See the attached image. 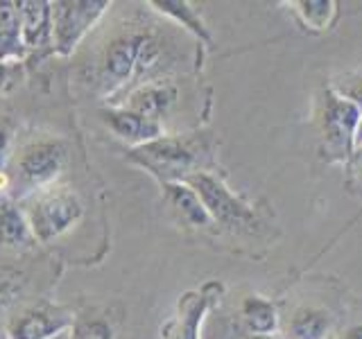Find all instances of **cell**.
I'll use <instances>...</instances> for the list:
<instances>
[{
  "mask_svg": "<svg viewBox=\"0 0 362 339\" xmlns=\"http://www.w3.org/2000/svg\"><path fill=\"white\" fill-rule=\"evenodd\" d=\"M109 7L107 0H59L52 3V45L59 54H71L79 39L95 25Z\"/></svg>",
  "mask_w": 362,
  "mask_h": 339,
  "instance_id": "277c9868",
  "label": "cell"
},
{
  "mask_svg": "<svg viewBox=\"0 0 362 339\" xmlns=\"http://www.w3.org/2000/svg\"><path fill=\"white\" fill-rule=\"evenodd\" d=\"M21 287H23V278L18 271L0 267V312L16 301Z\"/></svg>",
  "mask_w": 362,
  "mask_h": 339,
  "instance_id": "d6986e66",
  "label": "cell"
},
{
  "mask_svg": "<svg viewBox=\"0 0 362 339\" xmlns=\"http://www.w3.org/2000/svg\"><path fill=\"white\" fill-rule=\"evenodd\" d=\"M23 37H21V18L16 3H0V61L7 64L23 54Z\"/></svg>",
  "mask_w": 362,
  "mask_h": 339,
  "instance_id": "5bb4252c",
  "label": "cell"
},
{
  "mask_svg": "<svg viewBox=\"0 0 362 339\" xmlns=\"http://www.w3.org/2000/svg\"><path fill=\"white\" fill-rule=\"evenodd\" d=\"M82 201L68 188H45L34 192L25 218L32 229L34 240L50 242L54 237L64 235L68 229H73V224L82 218Z\"/></svg>",
  "mask_w": 362,
  "mask_h": 339,
  "instance_id": "6da1fadb",
  "label": "cell"
},
{
  "mask_svg": "<svg viewBox=\"0 0 362 339\" xmlns=\"http://www.w3.org/2000/svg\"><path fill=\"white\" fill-rule=\"evenodd\" d=\"M328 331V316L322 310L301 308L290 323V333L294 339H324Z\"/></svg>",
  "mask_w": 362,
  "mask_h": 339,
  "instance_id": "e0dca14e",
  "label": "cell"
},
{
  "mask_svg": "<svg viewBox=\"0 0 362 339\" xmlns=\"http://www.w3.org/2000/svg\"><path fill=\"white\" fill-rule=\"evenodd\" d=\"M66 165V145L57 138H37L21 147L14 158V177L21 188L39 192L50 188Z\"/></svg>",
  "mask_w": 362,
  "mask_h": 339,
  "instance_id": "3957f363",
  "label": "cell"
},
{
  "mask_svg": "<svg viewBox=\"0 0 362 339\" xmlns=\"http://www.w3.org/2000/svg\"><path fill=\"white\" fill-rule=\"evenodd\" d=\"M100 118L113 133L120 136L122 141L136 143V147L145 145V143H152V141L161 138V136H163L161 122L145 118V116H141V113H134L127 107L102 109Z\"/></svg>",
  "mask_w": 362,
  "mask_h": 339,
  "instance_id": "ba28073f",
  "label": "cell"
},
{
  "mask_svg": "<svg viewBox=\"0 0 362 339\" xmlns=\"http://www.w3.org/2000/svg\"><path fill=\"white\" fill-rule=\"evenodd\" d=\"M32 242L28 218L9 199H0V249H23Z\"/></svg>",
  "mask_w": 362,
  "mask_h": 339,
  "instance_id": "7c38bea8",
  "label": "cell"
},
{
  "mask_svg": "<svg viewBox=\"0 0 362 339\" xmlns=\"http://www.w3.org/2000/svg\"><path fill=\"white\" fill-rule=\"evenodd\" d=\"M177 102V86L170 82H147L132 90L127 97V109L150 120H161Z\"/></svg>",
  "mask_w": 362,
  "mask_h": 339,
  "instance_id": "30bf717a",
  "label": "cell"
},
{
  "mask_svg": "<svg viewBox=\"0 0 362 339\" xmlns=\"http://www.w3.org/2000/svg\"><path fill=\"white\" fill-rule=\"evenodd\" d=\"M165 195H168L170 206H173L181 215V220L188 222L190 226H206L211 222L202 199L197 197V192L188 184H184V181L165 184Z\"/></svg>",
  "mask_w": 362,
  "mask_h": 339,
  "instance_id": "4fadbf2b",
  "label": "cell"
},
{
  "mask_svg": "<svg viewBox=\"0 0 362 339\" xmlns=\"http://www.w3.org/2000/svg\"><path fill=\"white\" fill-rule=\"evenodd\" d=\"M141 41L143 34L132 32V34H120V37H116L107 45L105 54H102V71H105L107 79H111L116 86L136 77Z\"/></svg>",
  "mask_w": 362,
  "mask_h": 339,
  "instance_id": "52a82bcc",
  "label": "cell"
},
{
  "mask_svg": "<svg viewBox=\"0 0 362 339\" xmlns=\"http://www.w3.org/2000/svg\"><path fill=\"white\" fill-rule=\"evenodd\" d=\"M184 184H188L197 192V197L202 199L211 220L220 222L224 226H247L254 222V210L247 208L235 195H231V192L222 186L220 179H215L206 172H195V174H190Z\"/></svg>",
  "mask_w": 362,
  "mask_h": 339,
  "instance_id": "5b68a950",
  "label": "cell"
},
{
  "mask_svg": "<svg viewBox=\"0 0 362 339\" xmlns=\"http://www.w3.org/2000/svg\"><path fill=\"white\" fill-rule=\"evenodd\" d=\"M303 18L308 20V25L313 28H326L328 25V16L333 14V3H299Z\"/></svg>",
  "mask_w": 362,
  "mask_h": 339,
  "instance_id": "ffe728a7",
  "label": "cell"
},
{
  "mask_svg": "<svg viewBox=\"0 0 362 339\" xmlns=\"http://www.w3.org/2000/svg\"><path fill=\"white\" fill-rule=\"evenodd\" d=\"M11 133H14V124H11L9 118H0V172L9 158V150H11Z\"/></svg>",
  "mask_w": 362,
  "mask_h": 339,
  "instance_id": "44dd1931",
  "label": "cell"
},
{
  "mask_svg": "<svg viewBox=\"0 0 362 339\" xmlns=\"http://www.w3.org/2000/svg\"><path fill=\"white\" fill-rule=\"evenodd\" d=\"M71 339H113L111 326L100 316H84L77 319L71 328Z\"/></svg>",
  "mask_w": 362,
  "mask_h": 339,
  "instance_id": "ac0fdd59",
  "label": "cell"
},
{
  "mask_svg": "<svg viewBox=\"0 0 362 339\" xmlns=\"http://www.w3.org/2000/svg\"><path fill=\"white\" fill-rule=\"evenodd\" d=\"M9 75H11L9 66H7V64H3V61H0V93H3V90H5V86L9 84Z\"/></svg>",
  "mask_w": 362,
  "mask_h": 339,
  "instance_id": "7402d4cb",
  "label": "cell"
},
{
  "mask_svg": "<svg viewBox=\"0 0 362 339\" xmlns=\"http://www.w3.org/2000/svg\"><path fill=\"white\" fill-rule=\"evenodd\" d=\"M21 18V37L25 48H45L52 43V3L23 0L16 3Z\"/></svg>",
  "mask_w": 362,
  "mask_h": 339,
  "instance_id": "9c48e42d",
  "label": "cell"
},
{
  "mask_svg": "<svg viewBox=\"0 0 362 339\" xmlns=\"http://www.w3.org/2000/svg\"><path fill=\"white\" fill-rule=\"evenodd\" d=\"M73 328V316L62 308H32L18 314L9 323V337L11 339H50L64 331Z\"/></svg>",
  "mask_w": 362,
  "mask_h": 339,
  "instance_id": "8992f818",
  "label": "cell"
},
{
  "mask_svg": "<svg viewBox=\"0 0 362 339\" xmlns=\"http://www.w3.org/2000/svg\"><path fill=\"white\" fill-rule=\"evenodd\" d=\"M152 5L161 9L163 14L179 20L181 25H184L186 30H190L199 41H204V43L211 41V34H209L206 25H204L202 16L197 14V9H192L188 3H184V0H154Z\"/></svg>",
  "mask_w": 362,
  "mask_h": 339,
  "instance_id": "2e32d148",
  "label": "cell"
},
{
  "mask_svg": "<svg viewBox=\"0 0 362 339\" xmlns=\"http://www.w3.org/2000/svg\"><path fill=\"white\" fill-rule=\"evenodd\" d=\"M254 339H272L269 335H263V337H260V335H254Z\"/></svg>",
  "mask_w": 362,
  "mask_h": 339,
  "instance_id": "d4e9b609",
  "label": "cell"
},
{
  "mask_svg": "<svg viewBox=\"0 0 362 339\" xmlns=\"http://www.w3.org/2000/svg\"><path fill=\"white\" fill-rule=\"evenodd\" d=\"M50 339H71V331H64V333L54 335V337H50Z\"/></svg>",
  "mask_w": 362,
  "mask_h": 339,
  "instance_id": "cb8c5ba5",
  "label": "cell"
},
{
  "mask_svg": "<svg viewBox=\"0 0 362 339\" xmlns=\"http://www.w3.org/2000/svg\"><path fill=\"white\" fill-rule=\"evenodd\" d=\"M243 319L254 335H272L276 328V310L269 301L260 297H249L243 303Z\"/></svg>",
  "mask_w": 362,
  "mask_h": 339,
  "instance_id": "9a60e30c",
  "label": "cell"
},
{
  "mask_svg": "<svg viewBox=\"0 0 362 339\" xmlns=\"http://www.w3.org/2000/svg\"><path fill=\"white\" fill-rule=\"evenodd\" d=\"M344 339H362V323L351 326L346 331V335H344Z\"/></svg>",
  "mask_w": 362,
  "mask_h": 339,
  "instance_id": "603a6c76",
  "label": "cell"
},
{
  "mask_svg": "<svg viewBox=\"0 0 362 339\" xmlns=\"http://www.w3.org/2000/svg\"><path fill=\"white\" fill-rule=\"evenodd\" d=\"M358 118H360V109L354 102L331 97L326 105L324 113V127H326V138L331 145H337L339 150H346L351 143V136L356 133L358 127Z\"/></svg>",
  "mask_w": 362,
  "mask_h": 339,
  "instance_id": "8fae6325",
  "label": "cell"
},
{
  "mask_svg": "<svg viewBox=\"0 0 362 339\" xmlns=\"http://www.w3.org/2000/svg\"><path fill=\"white\" fill-rule=\"evenodd\" d=\"M129 158L145 170H150L152 174H156L165 184H177V181H186L190 174H195L192 167L202 158V145L188 138L161 136V138L152 143L134 147L129 152Z\"/></svg>",
  "mask_w": 362,
  "mask_h": 339,
  "instance_id": "7a4b0ae2",
  "label": "cell"
}]
</instances>
